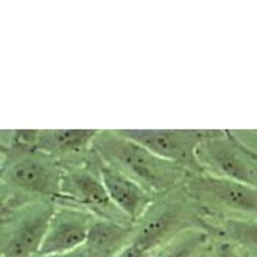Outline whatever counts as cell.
Listing matches in <instances>:
<instances>
[{"instance_id":"obj_1","label":"cell","mask_w":257,"mask_h":257,"mask_svg":"<svg viewBox=\"0 0 257 257\" xmlns=\"http://www.w3.org/2000/svg\"><path fill=\"white\" fill-rule=\"evenodd\" d=\"M63 172L58 159L36 147L2 144V209H14L41 200H58Z\"/></svg>"},{"instance_id":"obj_2","label":"cell","mask_w":257,"mask_h":257,"mask_svg":"<svg viewBox=\"0 0 257 257\" xmlns=\"http://www.w3.org/2000/svg\"><path fill=\"white\" fill-rule=\"evenodd\" d=\"M93 149L107 165L136 181L144 190L159 197L185 184L193 174L174 162L159 158L139 143L118 131H100Z\"/></svg>"},{"instance_id":"obj_3","label":"cell","mask_w":257,"mask_h":257,"mask_svg":"<svg viewBox=\"0 0 257 257\" xmlns=\"http://www.w3.org/2000/svg\"><path fill=\"white\" fill-rule=\"evenodd\" d=\"M204 231L210 235L212 222L185 184L153 200L134 223L133 245L153 253L187 231Z\"/></svg>"},{"instance_id":"obj_4","label":"cell","mask_w":257,"mask_h":257,"mask_svg":"<svg viewBox=\"0 0 257 257\" xmlns=\"http://www.w3.org/2000/svg\"><path fill=\"white\" fill-rule=\"evenodd\" d=\"M56 200L33 201L2 209L0 257H37L46 238Z\"/></svg>"},{"instance_id":"obj_5","label":"cell","mask_w":257,"mask_h":257,"mask_svg":"<svg viewBox=\"0 0 257 257\" xmlns=\"http://www.w3.org/2000/svg\"><path fill=\"white\" fill-rule=\"evenodd\" d=\"M185 187L210 219H257V187L209 174H193Z\"/></svg>"},{"instance_id":"obj_6","label":"cell","mask_w":257,"mask_h":257,"mask_svg":"<svg viewBox=\"0 0 257 257\" xmlns=\"http://www.w3.org/2000/svg\"><path fill=\"white\" fill-rule=\"evenodd\" d=\"M197 159L204 174L257 187V152L228 130H210Z\"/></svg>"},{"instance_id":"obj_7","label":"cell","mask_w":257,"mask_h":257,"mask_svg":"<svg viewBox=\"0 0 257 257\" xmlns=\"http://www.w3.org/2000/svg\"><path fill=\"white\" fill-rule=\"evenodd\" d=\"M99 163L100 156L93 149V155L85 163L66 168L62 179L60 197L58 200L77 204L99 219L134 225L112 201L103 184Z\"/></svg>"},{"instance_id":"obj_8","label":"cell","mask_w":257,"mask_h":257,"mask_svg":"<svg viewBox=\"0 0 257 257\" xmlns=\"http://www.w3.org/2000/svg\"><path fill=\"white\" fill-rule=\"evenodd\" d=\"M120 136L133 140L158 155L174 162L191 174H204L197 159L201 141L210 130H116Z\"/></svg>"},{"instance_id":"obj_9","label":"cell","mask_w":257,"mask_h":257,"mask_svg":"<svg viewBox=\"0 0 257 257\" xmlns=\"http://www.w3.org/2000/svg\"><path fill=\"white\" fill-rule=\"evenodd\" d=\"M94 218L77 204L56 200V209L39 256L65 254L84 247Z\"/></svg>"},{"instance_id":"obj_10","label":"cell","mask_w":257,"mask_h":257,"mask_svg":"<svg viewBox=\"0 0 257 257\" xmlns=\"http://www.w3.org/2000/svg\"><path fill=\"white\" fill-rule=\"evenodd\" d=\"M100 130H39L36 149L58 159L63 169L79 166L93 155Z\"/></svg>"},{"instance_id":"obj_11","label":"cell","mask_w":257,"mask_h":257,"mask_svg":"<svg viewBox=\"0 0 257 257\" xmlns=\"http://www.w3.org/2000/svg\"><path fill=\"white\" fill-rule=\"evenodd\" d=\"M99 165L103 184L112 201L126 218L136 223L156 197L144 190L136 181L107 165L101 158Z\"/></svg>"},{"instance_id":"obj_12","label":"cell","mask_w":257,"mask_h":257,"mask_svg":"<svg viewBox=\"0 0 257 257\" xmlns=\"http://www.w3.org/2000/svg\"><path fill=\"white\" fill-rule=\"evenodd\" d=\"M133 241L134 225L94 218L84 248L87 257H118Z\"/></svg>"},{"instance_id":"obj_13","label":"cell","mask_w":257,"mask_h":257,"mask_svg":"<svg viewBox=\"0 0 257 257\" xmlns=\"http://www.w3.org/2000/svg\"><path fill=\"white\" fill-rule=\"evenodd\" d=\"M210 238L228 239L251 254H257V219H210Z\"/></svg>"},{"instance_id":"obj_14","label":"cell","mask_w":257,"mask_h":257,"mask_svg":"<svg viewBox=\"0 0 257 257\" xmlns=\"http://www.w3.org/2000/svg\"><path fill=\"white\" fill-rule=\"evenodd\" d=\"M209 242L210 235L207 232L187 231L153 251L150 257H196Z\"/></svg>"},{"instance_id":"obj_15","label":"cell","mask_w":257,"mask_h":257,"mask_svg":"<svg viewBox=\"0 0 257 257\" xmlns=\"http://www.w3.org/2000/svg\"><path fill=\"white\" fill-rule=\"evenodd\" d=\"M209 257H251V253L228 239L210 238Z\"/></svg>"},{"instance_id":"obj_16","label":"cell","mask_w":257,"mask_h":257,"mask_svg":"<svg viewBox=\"0 0 257 257\" xmlns=\"http://www.w3.org/2000/svg\"><path fill=\"white\" fill-rule=\"evenodd\" d=\"M152 253H147V251H144V250H141L139 247H136V245H130L126 250H123L118 257H150Z\"/></svg>"},{"instance_id":"obj_17","label":"cell","mask_w":257,"mask_h":257,"mask_svg":"<svg viewBox=\"0 0 257 257\" xmlns=\"http://www.w3.org/2000/svg\"><path fill=\"white\" fill-rule=\"evenodd\" d=\"M39 257H87L85 248L81 247L78 250H74L71 253H65V254H50V256H39Z\"/></svg>"},{"instance_id":"obj_18","label":"cell","mask_w":257,"mask_h":257,"mask_svg":"<svg viewBox=\"0 0 257 257\" xmlns=\"http://www.w3.org/2000/svg\"><path fill=\"white\" fill-rule=\"evenodd\" d=\"M196 257H209V244H207V245H206V247H204V248H203V250H201Z\"/></svg>"},{"instance_id":"obj_19","label":"cell","mask_w":257,"mask_h":257,"mask_svg":"<svg viewBox=\"0 0 257 257\" xmlns=\"http://www.w3.org/2000/svg\"><path fill=\"white\" fill-rule=\"evenodd\" d=\"M251 257H257V254H251Z\"/></svg>"}]
</instances>
